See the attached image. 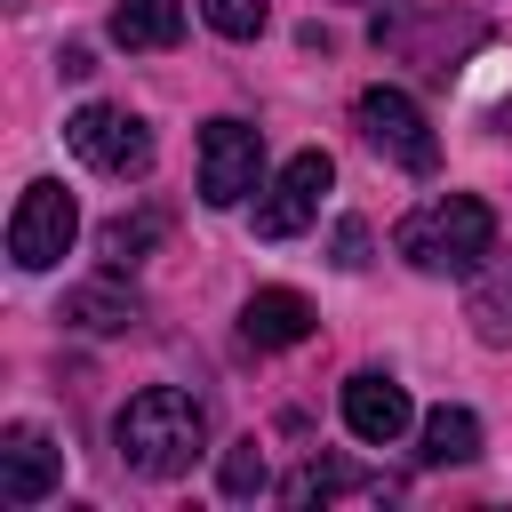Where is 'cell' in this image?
<instances>
[{
    "mask_svg": "<svg viewBox=\"0 0 512 512\" xmlns=\"http://www.w3.org/2000/svg\"><path fill=\"white\" fill-rule=\"evenodd\" d=\"M112 448H120V464L144 472V480H184V472L200 464V448H208V416H200L192 392L144 384V392L112 416Z\"/></svg>",
    "mask_w": 512,
    "mask_h": 512,
    "instance_id": "obj_1",
    "label": "cell"
},
{
    "mask_svg": "<svg viewBox=\"0 0 512 512\" xmlns=\"http://www.w3.org/2000/svg\"><path fill=\"white\" fill-rule=\"evenodd\" d=\"M400 256L416 264V272H472L488 248H496V208L480 200V192H448V200H424L416 216H400Z\"/></svg>",
    "mask_w": 512,
    "mask_h": 512,
    "instance_id": "obj_2",
    "label": "cell"
},
{
    "mask_svg": "<svg viewBox=\"0 0 512 512\" xmlns=\"http://www.w3.org/2000/svg\"><path fill=\"white\" fill-rule=\"evenodd\" d=\"M256 176H264V128L216 112V120L200 128V200H208V208H240V200L256 192Z\"/></svg>",
    "mask_w": 512,
    "mask_h": 512,
    "instance_id": "obj_3",
    "label": "cell"
},
{
    "mask_svg": "<svg viewBox=\"0 0 512 512\" xmlns=\"http://www.w3.org/2000/svg\"><path fill=\"white\" fill-rule=\"evenodd\" d=\"M72 232H80V208H72V192H64L56 176H40V184H24V192H16V216H8V256H16L24 272L64 264Z\"/></svg>",
    "mask_w": 512,
    "mask_h": 512,
    "instance_id": "obj_4",
    "label": "cell"
},
{
    "mask_svg": "<svg viewBox=\"0 0 512 512\" xmlns=\"http://www.w3.org/2000/svg\"><path fill=\"white\" fill-rule=\"evenodd\" d=\"M360 136L384 152V160H400L408 176H432L440 168V144H432V128H424V112H416V96L408 88H360Z\"/></svg>",
    "mask_w": 512,
    "mask_h": 512,
    "instance_id": "obj_5",
    "label": "cell"
},
{
    "mask_svg": "<svg viewBox=\"0 0 512 512\" xmlns=\"http://www.w3.org/2000/svg\"><path fill=\"white\" fill-rule=\"evenodd\" d=\"M64 144H72L88 168H104V176H144V168H152V128H144L136 112H120V104H80V112L64 120Z\"/></svg>",
    "mask_w": 512,
    "mask_h": 512,
    "instance_id": "obj_6",
    "label": "cell"
},
{
    "mask_svg": "<svg viewBox=\"0 0 512 512\" xmlns=\"http://www.w3.org/2000/svg\"><path fill=\"white\" fill-rule=\"evenodd\" d=\"M336 184V160L328 152H296L264 192H256V240H296L312 216H320V192Z\"/></svg>",
    "mask_w": 512,
    "mask_h": 512,
    "instance_id": "obj_7",
    "label": "cell"
},
{
    "mask_svg": "<svg viewBox=\"0 0 512 512\" xmlns=\"http://www.w3.org/2000/svg\"><path fill=\"white\" fill-rule=\"evenodd\" d=\"M56 480H64V448H56L40 424H8V432H0V504L32 512V504L56 496Z\"/></svg>",
    "mask_w": 512,
    "mask_h": 512,
    "instance_id": "obj_8",
    "label": "cell"
},
{
    "mask_svg": "<svg viewBox=\"0 0 512 512\" xmlns=\"http://www.w3.org/2000/svg\"><path fill=\"white\" fill-rule=\"evenodd\" d=\"M344 432H352V440H368V448H392V440L408 432V392H400L384 368L344 376Z\"/></svg>",
    "mask_w": 512,
    "mask_h": 512,
    "instance_id": "obj_9",
    "label": "cell"
},
{
    "mask_svg": "<svg viewBox=\"0 0 512 512\" xmlns=\"http://www.w3.org/2000/svg\"><path fill=\"white\" fill-rule=\"evenodd\" d=\"M240 336H248L256 352H288V344L312 336V304H304L296 288H256V296L240 304Z\"/></svg>",
    "mask_w": 512,
    "mask_h": 512,
    "instance_id": "obj_10",
    "label": "cell"
},
{
    "mask_svg": "<svg viewBox=\"0 0 512 512\" xmlns=\"http://www.w3.org/2000/svg\"><path fill=\"white\" fill-rule=\"evenodd\" d=\"M144 304L120 288V280H88V288H64V328H88V336H120L136 328Z\"/></svg>",
    "mask_w": 512,
    "mask_h": 512,
    "instance_id": "obj_11",
    "label": "cell"
},
{
    "mask_svg": "<svg viewBox=\"0 0 512 512\" xmlns=\"http://www.w3.org/2000/svg\"><path fill=\"white\" fill-rule=\"evenodd\" d=\"M112 40L120 48H176L184 40V0H120L112 8Z\"/></svg>",
    "mask_w": 512,
    "mask_h": 512,
    "instance_id": "obj_12",
    "label": "cell"
},
{
    "mask_svg": "<svg viewBox=\"0 0 512 512\" xmlns=\"http://www.w3.org/2000/svg\"><path fill=\"white\" fill-rule=\"evenodd\" d=\"M360 488H376L360 464H344V456H312V464H296L288 480H280V496L288 504H328V496H360Z\"/></svg>",
    "mask_w": 512,
    "mask_h": 512,
    "instance_id": "obj_13",
    "label": "cell"
},
{
    "mask_svg": "<svg viewBox=\"0 0 512 512\" xmlns=\"http://www.w3.org/2000/svg\"><path fill=\"white\" fill-rule=\"evenodd\" d=\"M464 320H472V336H480V344H512V264H496V272H480V280H472Z\"/></svg>",
    "mask_w": 512,
    "mask_h": 512,
    "instance_id": "obj_14",
    "label": "cell"
},
{
    "mask_svg": "<svg viewBox=\"0 0 512 512\" xmlns=\"http://www.w3.org/2000/svg\"><path fill=\"white\" fill-rule=\"evenodd\" d=\"M416 456H424V464H472V456H480V416H472V408H432Z\"/></svg>",
    "mask_w": 512,
    "mask_h": 512,
    "instance_id": "obj_15",
    "label": "cell"
},
{
    "mask_svg": "<svg viewBox=\"0 0 512 512\" xmlns=\"http://www.w3.org/2000/svg\"><path fill=\"white\" fill-rule=\"evenodd\" d=\"M160 232H168V216H160V208H144V216H112V224H104V264H112V272H128Z\"/></svg>",
    "mask_w": 512,
    "mask_h": 512,
    "instance_id": "obj_16",
    "label": "cell"
},
{
    "mask_svg": "<svg viewBox=\"0 0 512 512\" xmlns=\"http://www.w3.org/2000/svg\"><path fill=\"white\" fill-rule=\"evenodd\" d=\"M200 16H208L224 40H256V32L272 24V8H264V0H200Z\"/></svg>",
    "mask_w": 512,
    "mask_h": 512,
    "instance_id": "obj_17",
    "label": "cell"
},
{
    "mask_svg": "<svg viewBox=\"0 0 512 512\" xmlns=\"http://www.w3.org/2000/svg\"><path fill=\"white\" fill-rule=\"evenodd\" d=\"M216 480H224V496H256V488H264V448H256V440L224 448V472H216Z\"/></svg>",
    "mask_w": 512,
    "mask_h": 512,
    "instance_id": "obj_18",
    "label": "cell"
},
{
    "mask_svg": "<svg viewBox=\"0 0 512 512\" xmlns=\"http://www.w3.org/2000/svg\"><path fill=\"white\" fill-rule=\"evenodd\" d=\"M328 264H336V272H360V264H368V232H360V224H336V256H328Z\"/></svg>",
    "mask_w": 512,
    "mask_h": 512,
    "instance_id": "obj_19",
    "label": "cell"
},
{
    "mask_svg": "<svg viewBox=\"0 0 512 512\" xmlns=\"http://www.w3.org/2000/svg\"><path fill=\"white\" fill-rule=\"evenodd\" d=\"M56 64H64V80H88V72H96V56H88V48H80V40H72V48H64V56H56Z\"/></svg>",
    "mask_w": 512,
    "mask_h": 512,
    "instance_id": "obj_20",
    "label": "cell"
}]
</instances>
